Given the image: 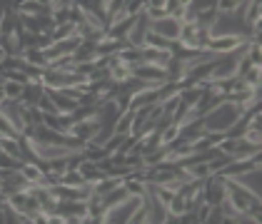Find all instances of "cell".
<instances>
[{"instance_id":"cell-6","label":"cell","mask_w":262,"mask_h":224,"mask_svg":"<svg viewBox=\"0 0 262 224\" xmlns=\"http://www.w3.org/2000/svg\"><path fill=\"white\" fill-rule=\"evenodd\" d=\"M133 78L142 80L145 85L160 87L162 82H167V70L160 65H152V62H140V65H133Z\"/></svg>"},{"instance_id":"cell-20","label":"cell","mask_w":262,"mask_h":224,"mask_svg":"<svg viewBox=\"0 0 262 224\" xmlns=\"http://www.w3.org/2000/svg\"><path fill=\"white\" fill-rule=\"evenodd\" d=\"M23 160H18V157H13L10 152H3L0 150V169H20Z\"/></svg>"},{"instance_id":"cell-7","label":"cell","mask_w":262,"mask_h":224,"mask_svg":"<svg viewBox=\"0 0 262 224\" xmlns=\"http://www.w3.org/2000/svg\"><path fill=\"white\" fill-rule=\"evenodd\" d=\"M150 30L162 35L165 40L170 42H178L180 40V30H182V20L172 18V15H162L158 20H150Z\"/></svg>"},{"instance_id":"cell-14","label":"cell","mask_w":262,"mask_h":224,"mask_svg":"<svg viewBox=\"0 0 262 224\" xmlns=\"http://www.w3.org/2000/svg\"><path fill=\"white\" fill-rule=\"evenodd\" d=\"M20 58L28 62V65H33V67H40V70H45V67H48L45 50H38V47H23Z\"/></svg>"},{"instance_id":"cell-5","label":"cell","mask_w":262,"mask_h":224,"mask_svg":"<svg viewBox=\"0 0 262 224\" xmlns=\"http://www.w3.org/2000/svg\"><path fill=\"white\" fill-rule=\"evenodd\" d=\"M247 40H250L247 35H237V33H222V35H212L205 50H210V53H215V55H227V53L240 50Z\"/></svg>"},{"instance_id":"cell-16","label":"cell","mask_w":262,"mask_h":224,"mask_svg":"<svg viewBox=\"0 0 262 224\" xmlns=\"http://www.w3.org/2000/svg\"><path fill=\"white\" fill-rule=\"evenodd\" d=\"M240 8H245V0H215V10H217V15L240 13Z\"/></svg>"},{"instance_id":"cell-24","label":"cell","mask_w":262,"mask_h":224,"mask_svg":"<svg viewBox=\"0 0 262 224\" xmlns=\"http://www.w3.org/2000/svg\"><path fill=\"white\" fill-rule=\"evenodd\" d=\"M3 82H5V72L0 70V85H3Z\"/></svg>"},{"instance_id":"cell-2","label":"cell","mask_w":262,"mask_h":224,"mask_svg":"<svg viewBox=\"0 0 262 224\" xmlns=\"http://www.w3.org/2000/svg\"><path fill=\"white\" fill-rule=\"evenodd\" d=\"M145 197H138V194H130V197H125L120 202L110 204V207H105L102 209V224H118V222H127L130 219V214L138 209L142 204Z\"/></svg>"},{"instance_id":"cell-13","label":"cell","mask_w":262,"mask_h":224,"mask_svg":"<svg viewBox=\"0 0 262 224\" xmlns=\"http://www.w3.org/2000/svg\"><path fill=\"white\" fill-rule=\"evenodd\" d=\"M133 117H135V110H125L115 117L113 122V132L115 135H133Z\"/></svg>"},{"instance_id":"cell-4","label":"cell","mask_w":262,"mask_h":224,"mask_svg":"<svg viewBox=\"0 0 262 224\" xmlns=\"http://www.w3.org/2000/svg\"><path fill=\"white\" fill-rule=\"evenodd\" d=\"M217 150H220L222 155L232 157V160H247V157H255V155H260V144L247 142L245 137H227V135H225V137L220 140Z\"/></svg>"},{"instance_id":"cell-10","label":"cell","mask_w":262,"mask_h":224,"mask_svg":"<svg viewBox=\"0 0 262 224\" xmlns=\"http://www.w3.org/2000/svg\"><path fill=\"white\" fill-rule=\"evenodd\" d=\"M102 125L95 120V117H90V120H78V122H73L70 127V132L75 135V137H80L82 142H90L95 135H98V130H100Z\"/></svg>"},{"instance_id":"cell-23","label":"cell","mask_w":262,"mask_h":224,"mask_svg":"<svg viewBox=\"0 0 262 224\" xmlns=\"http://www.w3.org/2000/svg\"><path fill=\"white\" fill-rule=\"evenodd\" d=\"M42 5H50V8H53V3H55V0H40Z\"/></svg>"},{"instance_id":"cell-3","label":"cell","mask_w":262,"mask_h":224,"mask_svg":"<svg viewBox=\"0 0 262 224\" xmlns=\"http://www.w3.org/2000/svg\"><path fill=\"white\" fill-rule=\"evenodd\" d=\"M8 204L18 212V214H23V217H28L30 222H33V217H38L42 212L40 207V200L33 194V189L28 187V189H20V192H13V194H8Z\"/></svg>"},{"instance_id":"cell-17","label":"cell","mask_w":262,"mask_h":224,"mask_svg":"<svg viewBox=\"0 0 262 224\" xmlns=\"http://www.w3.org/2000/svg\"><path fill=\"white\" fill-rule=\"evenodd\" d=\"M62 184H68V187H85V184H90L85 177H82V172L78 167H73V169H68L65 175H62Z\"/></svg>"},{"instance_id":"cell-25","label":"cell","mask_w":262,"mask_h":224,"mask_svg":"<svg viewBox=\"0 0 262 224\" xmlns=\"http://www.w3.org/2000/svg\"><path fill=\"white\" fill-rule=\"evenodd\" d=\"M0 197H5V194H3V192H0Z\"/></svg>"},{"instance_id":"cell-22","label":"cell","mask_w":262,"mask_h":224,"mask_svg":"<svg viewBox=\"0 0 262 224\" xmlns=\"http://www.w3.org/2000/svg\"><path fill=\"white\" fill-rule=\"evenodd\" d=\"M145 3H147V8H165L167 0H145Z\"/></svg>"},{"instance_id":"cell-21","label":"cell","mask_w":262,"mask_h":224,"mask_svg":"<svg viewBox=\"0 0 262 224\" xmlns=\"http://www.w3.org/2000/svg\"><path fill=\"white\" fill-rule=\"evenodd\" d=\"M130 224H145V222H150L147 219V207H145V200H142V204L130 214V219H127Z\"/></svg>"},{"instance_id":"cell-1","label":"cell","mask_w":262,"mask_h":224,"mask_svg":"<svg viewBox=\"0 0 262 224\" xmlns=\"http://www.w3.org/2000/svg\"><path fill=\"white\" fill-rule=\"evenodd\" d=\"M247 112V107L240 102L232 100H220L217 105H212L205 115H200L202 132L207 135H227L235 125L240 122V117Z\"/></svg>"},{"instance_id":"cell-9","label":"cell","mask_w":262,"mask_h":224,"mask_svg":"<svg viewBox=\"0 0 262 224\" xmlns=\"http://www.w3.org/2000/svg\"><path fill=\"white\" fill-rule=\"evenodd\" d=\"M23 33H50L53 18L50 15H20Z\"/></svg>"},{"instance_id":"cell-19","label":"cell","mask_w":262,"mask_h":224,"mask_svg":"<svg viewBox=\"0 0 262 224\" xmlns=\"http://www.w3.org/2000/svg\"><path fill=\"white\" fill-rule=\"evenodd\" d=\"M147 3L145 0H122V15H140L145 13Z\"/></svg>"},{"instance_id":"cell-8","label":"cell","mask_w":262,"mask_h":224,"mask_svg":"<svg viewBox=\"0 0 262 224\" xmlns=\"http://www.w3.org/2000/svg\"><path fill=\"white\" fill-rule=\"evenodd\" d=\"M45 92L50 95V100L55 102V110L60 115H73L78 110V100L73 95H68L65 90H55V87H45Z\"/></svg>"},{"instance_id":"cell-15","label":"cell","mask_w":262,"mask_h":224,"mask_svg":"<svg viewBox=\"0 0 262 224\" xmlns=\"http://www.w3.org/2000/svg\"><path fill=\"white\" fill-rule=\"evenodd\" d=\"M0 92H3V97H5V100H20V95H23V82L5 78V82L0 85Z\"/></svg>"},{"instance_id":"cell-18","label":"cell","mask_w":262,"mask_h":224,"mask_svg":"<svg viewBox=\"0 0 262 224\" xmlns=\"http://www.w3.org/2000/svg\"><path fill=\"white\" fill-rule=\"evenodd\" d=\"M145 45H147V47H158V50H172V45H175V42L165 40L162 35L152 33V30H147V35H145Z\"/></svg>"},{"instance_id":"cell-12","label":"cell","mask_w":262,"mask_h":224,"mask_svg":"<svg viewBox=\"0 0 262 224\" xmlns=\"http://www.w3.org/2000/svg\"><path fill=\"white\" fill-rule=\"evenodd\" d=\"M80 35V30H78V25L75 22H58V25H53V30H50V38L53 40H70V38H78Z\"/></svg>"},{"instance_id":"cell-11","label":"cell","mask_w":262,"mask_h":224,"mask_svg":"<svg viewBox=\"0 0 262 224\" xmlns=\"http://www.w3.org/2000/svg\"><path fill=\"white\" fill-rule=\"evenodd\" d=\"M20 175L28 180V184L33 187V184H45V169L40 167V162H35V160H25L20 164Z\"/></svg>"}]
</instances>
